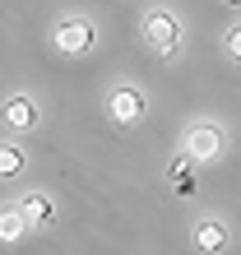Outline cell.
Returning <instances> with one entry per match:
<instances>
[{
    "label": "cell",
    "mask_w": 241,
    "mask_h": 255,
    "mask_svg": "<svg viewBox=\"0 0 241 255\" xmlns=\"http://www.w3.org/2000/svg\"><path fill=\"white\" fill-rule=\"evenodd\" d=\"M23 232H28V214L19 204H5L0 209V242H19Z\"/></svg>",
    "instance_id": "obj_8"
},
{
    "label": "cell",
    "mask_w": 241,
    "mask_h": 255,
    "mask_svg": "<svg viewBox=\"0 0 241 255\" xmlns=\"http://www.w3.org/2000/svg\"><path fill=\"white\" fill-rule=\"evenodd\" d=\"M28 167V153L19 144H0V176H19Z\"/></svg>",
    "instance_id": "obj_9"
},
{
    "label": "cell",
    "mask_w": 241,
    "mask_h": 255,
    "mask_svg": "<svg viewBox=\"0 0 241 255\" xmlns=\"http://www.w3.org/2000/svg\"><path fill=\"white\" fill-rule=\"evenodd\" d=\"M181 19L172 9H148V19H144V42L153 47L158 56H176L181 51Z\"/></svg>",
    "instance_id": "obj_1"
},
{
    "label": "cell",
    "mask_w": 241,
    "mask_h": 255,
    "mask_svg": "<svg viewBox=\"0 0 241 255\" xmlns=\"http://www.w3.org/2000/svg\"><path fill=\"white\" fill-rule=\"evenodd\" d=\"M93 42H98V28L88 23V19L56 23V51L60 56H84V51H93Z\"/></svg>",
    "instance_id": "obj_3"
},
{
    "label": "cell",
    "mask_w": 241,
    "mask_h": 255,
    "mask_svg": "<svg viewBox=\"0 0 241 255\" xmlns=\"http://www.w3.org/2000/svg\"><path fill=\"white\" fill-rule=\"evenodd\" d=\"M107 112H112V121H116V126H134V121L144 116V93H139L134 84H120V88H112Z\"/></svg>",
    "instance_id": "obj_4"
},
{
    "label": "cell",
    "mask_w": 241,
    "mask_h": 255,
    "mask_svg": "<svg viewBox=\"0 0 241 255\" xmlns=\"http://www.w3.org/2000/svg\"><path fill=\"white\" fill-rule=\"evenodd\" d=\"M228 5H241V0H228Z\"/></svg>",
    "instance_id": "obj_11"
},
{
    "label": "cell",
    "mask_w": 241,
    "mask_h": 255,
    "mask_svg": "<svg viewBox=\"0 0 241 255\" xmlns=\"http://www.w3.org/2000/svg\"><path fill=\"white\" fill-rule=\"evenodd\" d=\"M195 246H200L204 255H223V251H228V228H223L218 218L195 223Z\"/></svg>",
    "instance_id": "obj_6"
},
{
    "label": "cell",
    "mask_w": 241,
    "mask_h": 255,
    "mask_svg": "<svg viewBox=\"0 0 241 255\" xmlns=\"http://www.w3.org/2000/svg\"><path fill=\"white\" fill-rule=\"evenodd\" d=\"M223 153V130L214 121H195L186 130V158L190 162H214Z\"/></svg>",
    "instance_id": "obj_2"
},
{
    "label": "cell",
    "mask_w": 241,
    "mask_h": 255,
    "mask_svg": "<svg viewBox=\"0 0 241 255\" xmlns=\"http://www.w3.org/2000/svg\"><path fill=\"white\" fill-rule=\"evenodd\" d=\"M223 51H228V56H232V61L241 65V23H232V28H228V33H223Z\"/></svg>",
    "instance_id": "obj_10"
},
{
    "label": "cell",
    "mask_w": 241,
    "mask_h": 255,
    "mask_svg": "<svg viewBox=\"0 0 241 255\" xmlns=\"http://www.w3.org/2000/svg\"><path fill=\"white\" fill-rule=\"evenodd\" d=\"M0 121H5L9 130H33L37 126V102L28 98V93H14V98H5V107H0Z\"/></svg>",
    "instance_id": "obj_5"
},
{
    "label": "cell",
    "mask_w": 241,
    "mask_h": 255,
    "mask_svg": "<svg viewBox=\"0 0 241 255\" xmlns=\"http://www.w3.org/2000/svg\"><path fill=\"white\" fill-rule=\"evenodd\" d=\"M19 209L28 214V228H51L56 223V204L47 195H28V200H19Z\"/></svg>",
    "instance_id": "obj_7"
}]
</instances>
